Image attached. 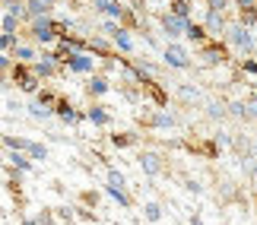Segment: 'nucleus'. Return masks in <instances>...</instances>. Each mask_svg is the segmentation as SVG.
Wrapping results in <instances>:
<instances>
[{
  "label": "nucleus",
  "instance_id": "obj_1",
  "mask_svg": "<svg viewBox=\"0 0 257 225\" xmlns=\"http://www.w3.org/2000/svg\"><path fill=\"white\" fill-rule=\"evenodd\" d=\"M61 29H67V26H57L48 16H38L35 23H32V38H35V42H42V45H48V42H54V38H57Z\"/></svg>",
  "mask_w": 257,
  "mask_h": 225
},
{
  "label": "nucleus",
  "instance_id": "obj_2",
  "mask_svg": "<svg viewBox=\"0 0 257 225\" xmlns=\"http://www.w3.org/2000/svg\"><path fill=\"white\" fill-rule=\"evenodd\" d=\"M225 35H229V42L235 45V48H241V51H254V38H251V32H248V26H229V32H225Z\"/></svg>",
  "mask_w": 257,
  "mask_h": 225
},
{
  "label": "nucleus",
  "instance_id": "obj_3",
  "mask_svg": "<svg viewBox=\"0 0 257 225\" xmlns=\"http://www.w3.org/2000/svg\"><path fill=\"white\" fill-rule=\"evenodd\" d=\"M13 80L19 83V89H23V92H35L38 89V73L29 70L26 64H16L13 67Z\"/></svg>",
  "mask_w": 257,
  "mask_h": 225
},
{
  "label": "nucleus",
  "instance_id": "obj_4",
  "mask_svg": "<svg viewBox=\"0 0 257 225\" xmlns=\"http://www.w3.org/2000/svg\"><path fill=\"white\" fill-rule=\"evenodd\" d=\"M187 26H191V19H181V16H175V13H165L162 16V29H165V35H169V38L187 35Z\"/></svg>",
  "mask_w": 257,
  "mask_h": 225
},
{
  "label": "nucleus",
  "instance_id": "obj_5",
  "mask_svg": "<svg viewBox=\"0 0 257 225\" xmlns=\"http://www.w3.org/2000/svg\"><path fill=\"white\" fill-rule=\"evenodd\" d=\"M165 64L175 67V70H187L191 67V57H187L184 48H178V45H169L165 48Z\"/></svg>",
  "mask_w": 257,
  "mask_h": 225
},
{
  "label": "nucleus",
  "instance_id": "obj_6",
  "mask_svg": "<svg viewBox=\"0 0 257 225\" xmlns=\"http://www.w3.org/2000/svg\"><path fill=\"white\" fill-rule=\"evenodd\" d=\"M140 168L150 174V178H156V174L162 171V159H159L156 152H143V155H140Z\"/></svg>",
  "mask_w": 257,
  "mask_h": 225
},
{
  "label": "nucleus",
  "instance_id": "obj_7",
  "mask_svg": "<svg viewBox=\"0 0 257 225\" xmlns=\"http://www.w3.org/2000/svg\"><path fill=\"white\" fill-rule=\"evenodd\" d=\"M32 70H35L38 76H54V73H57V54H42V61H38Z\"/></svg>",
  "mask_w": 257,
  "mask_h": 225
},
{
  "label": "nucleus",
  "instance_id": "obj_8",
  "mask_svg": "<svg viewBox=\"0 0 257 225\" xmlns=\"http://www.w3.org/2000/svg\"><path fill=\"white\" fill-rule=\"evenodd\" d=\"M229 114L238 117V121H251V117H257V108H254V105H244V102H232Z\"/></svg>",
  "mask_w": 257,
  "mask_h": 225
},
{
  "label": "nucleus",
  "instance_id": "obj_9",
  "mask_svg": "<svg viewBox=\"0 0 257 225\" xmlns=\"http://www.w3.org/2000/svg\"><path fill=\"white\" fill-rule=\"evenodd\" d=\"M67 67L76 73H89L92 70V57H83V54H73V57H67Z\"/></svg>",
  "mask_w": 257,
  "mask_h": 225
},
{
  "label": "nucleus",
  "instance_id": "obj_10",
  "mask_svg": "<svg viewBox=\"0 0 257 225\" xmlns=\"http://www.w3.org/2000/svg\"><path fill=\"white\" fill-rule=\"evenodd\" d=\"M203 61L206 64H222L225 61V51L219 45H203Z\"/></svg>",
  "mask_w": 257,
  "mask_h": 225
},
{
  "label": "nucleus",
  "instance_id": "obj_11",
  "mask_svg": "<svg viewBox=\"0 0 257 225\" xmlns=\"http://www.w3.org/2000/svg\"><path fill=\"white\" fill-rule=\"evenodd\" d=\"M54 114H57V117H64V121H70V124H80V121H83V114H76V111H73L67 102H57Z\"/></svg>",
  "mask_w": 257,
  "mask_h": 225
},
{
  "label": "nucleus",
  "instance_id": "obj_12",
  "mask_svg": "<svg viewBox=\"0 0 257 225\" xmlns=\"http://www.w3.org/2000/svg\"><path fill=\"white\" fill-rule=\"evenodd\" d=\"M206 32H229L225 29V23H222V13H206Z\"/></svg>",
  "mask_w": 257,
  "mask_h": 225
},
{
  "label": "nucleus",
  "instance_id": "obj_13",
  "mask_svg": "<svg viewBox=\"0 0 257 225\" xmlns=\"http://www.w3.org/2000/svg\"><path fill=\"white\" fill-rule=\"evenodd\" d=\"M4 143H7V149H10V152H19V149H26V152H29V149H32V143H29V140H23V136H10V133L4 136Z\"/></svg>",
  "mask_w": 257,
  "mask_h": 225
},
{
  "label": "nucleus",
  "instance_id": "obj_14",
  "mask_svg": "<svg viewBox=\"0 0 257 225\" xmlns=\"http://www.w3.org/2000/svg\"><path fill=\"white\" fill-rule=\"evenodd\" d=\"M150 124H153V127H159V130H165V127H175V114L159 111V114H153V117H150Z\"/></svg>",
  "mask_w": 257,
  "mask_h": 225
},
{
  "label": "nucleus",
  "instance_id": "obj_15",
  "mask_svg": "<svg viewBox=\"0 0 257 225\" xmlns=\"http://www.w3.org/2000/svg\"><path fill=\"white\" fill-rule=\"evenodd\" d=\"M111 38H114V45L121 48V51H131V48H134V42H131V35H127L124 29H117V32H114Z\"/></svg>",
  "mask_w": 257,
  "mask_h": 225
},
{
  "label": "nucleus",
  "instance_id": "obj_16",
  "mask_svg": "<svg viewBox=\"0 0 257 225\" xmlns=\"http://www.w3.org/2000/svg\"><path fill=\"white\" fill-rule=\"evenodd\" d=\"M187 38H191V42H206V29L203 26H197V23H191V26H187Z\"/></svg>",
  "mask_w": 257,
  "mask_h": 225
},
{
  "label": "nucleus",
  "instance_id": "obj_17",
  "mask_svg": "<svg viewBox=\"0 0 257 225\" xmlns=\"http://www.w3.org/2000/svg\"><path fill=\"white\" fill-rule=\"evenodd\" d=\"M134 143H137L134 133H114L111 136V146H117V149H121V146H134Z\"/></svg>",
  "mask_w": 257,
  "mask_h": 225
},
{
  "label": "nucleus",
  "instance_id": "obj_18",
  "mask_svg": "<svg viewBox=\"0 0 257 225\" xmlns=\"http://www.w3.org/2000/svg\"><path fill=\"white\" fill-rule=\"evenodd\" d=\"M7 159H10V165H16L19 171H29V168H32V165H29V159H26V155H19V152H10Z\"/></svg>",
  "mask_w": 257,
  "mask_h": 225
},
{
  "label": "nucleus",
  "instance_id": "obj_19",
  "mask_svg": "<svg viewBox=\"0 0 257 225\" xmlns=\"http://www.w3.org/2000/svg\"><path fill=\"white\" fill-rule=\"evenodd\" d=\"M89 121H92V124H108V121H111V117H108V111H102V108H89Z\"/></svg>",
  "mask_w": 257,
  "mask_h": 225
},
{
  "label": "nucleus",
  "instance_id": "obj_20",
  "mask_svg": "<svg viewBox=\"0 0 257 225\" xmlns=\"http://www.w3.org/2000/svg\"><path fill=\"white\" fill-rule=\"evenodd\" d=\"M89 92H92V95H102V92H108V83L102 80V76H95V80H89Z\"/></svg>",
  "mask_w": 257,
  "mask_h": 225
},
{
  "label": "nucleus",
  "instance_id": "obj_21",
  "mask_svg": "<svg viewBox=\"0 0 257 225\" xmlns=\"http://www.w3.org/2000/svg\"><path fill=\"white\" fill-rule=\"evenodd\" d=\"M172 13L181 16V19H187V16H191V7H187L184 0H172Z\"/></svg>",
  "mask_w": 257,
  "mask_h": 225
},
{
  "label": "nucleus",
  "instance_id": "obj_22",
  "mask_svg": "<svg viewBox=\"0 0 257 225\" xmlns=\"http://www.w3.org/2000/svg\"><path fill=\"white\" fill-rule=\"evenodd\" d=\"M108 193H111V197H114L117 203H121V206H124V209H127V206H131V203H134V200H131V197H127V193H124L121 187H108Z\"/></svg>",
  "mask_w": 257,
  "mask_h": 225
},
{
  "label": "nucleus",
  "instance_id": "obj_23",
  "mask_svg": "<svg viewBox=\"0 0 257 225\" xmlns=\"http://www.w3.org/2000/svg\"><path fill=\"white\" fill-rule=\"evenodd\" d=\"M29 114H32V117H51L54 111H51V108H45L42 102H35V105H29Z\"/></svg>",
  "mask_w": 257,
  "mask_h": 225
},
{
  "label": "nucleus",
  "instance_id": "obj_24",
  "mask_svg": "<svg viewBox=\"0 0 257 225\" xmlns=\"http://www.w3.org/2000/svg\"><path fill=\"white\" fill-rule=\"evenodd\" d=\"M146 219H150V222L162 219V206H159V203H146Z\"/></svg>",
  "mask_w": 257,
  "mask_h": 225
},
{
  "label": "nucleus",
  "instance_id": "obj_25",
  "mask_svg": "<svg viewBox=\"0 0 257 225\" xmlns=\"http://www.w3.org/2000/svg\"><path fill=\"white\" fill-rule=\"evenodd\" d=\"M4 35H16V16L13 13L4 16Z\"/></svg>",
  "mask_w": 257,
  "mask_h": 225
},
{
  "label": "nucleus",
  "instance_id": "obj_26",
  "mask_svg": "<svg viewBox=\"0 0 257 225\" xmlns=\"http://www.w3.org/2000/svg\"><path fill=\"white\" fill-rule=\"evenodd\" d=\"M108 187H121L124 190V174L121 171H108Z\"/></svg>",
  "mask_w": 257,
  "mask_h": 225
},
{
  "label": "nucleus",
  "instance_id": "obj_27",
  "mask_svg": "<svg viewBox=\"0 0 257 225\" xmlns=\"http://www.w3.org/2000/svg\"><path fill=\"white\" fill-rule=\"evenodd\" d=\"M111 7H114V0H92L95 13H111Z\"/></svg>",
  "mask_w": 257,
  "mask_h": 225
},
{
  "label": "nucleus",
  "instance_id": "obj_28",
  "mask_svg": "<svg viewBox=\"0 0 257 225\" xmlns=\"http://www.w3.org/2000/svg\"><path fill=\"white\" fill-rule=\"evenodd\" d=\"M29 155H32V159H42V162H45V159H48V149H45L42 143H32V149H29Z\"/></svg>",
  "mask_w": 257,
  "mask_h": 225
},
{
  "label": "nucleus",
  "instance_id": "obj_29",
  "mask_svg": "<svg viewBox=\"0 0 257 225\" xmlns=\"http://www.w3.org/2000/svg\"><path fill=\"white\" fill-rule=\"evenodd\" d=\"M244 159H248V162H244V171L257 181V155H244Z\"/></svg>",
  "mask_w": 257,
  "mask_h": 225
},
{
  "label": "nucleus",
  "instance_id": "obj_30",
  "mask_svg": "<svg viewBox=\"0 0 257 225\" xmlns=\"http://www.w3.org/2000/svg\"><path fill=\"white\" fill-rule=\"evenodd\" d=\"M181 99H184V102H197V99H200V92L191 89V86H181Z\"/></svg>",
  "mask_w": 257,
  "mask_h": 225
},
{
  "label": "nucleus",
  "instance_id": "obj_31",
  "mask_svg": "<svg viewBox=\"0 0 257 225\" xmlns=\"http://www.w3.org/2000/svg\"><path fill=\"white\" fill-rule=\"evenodd\" d=\"M206 4H210L206 13H222V10H225V0H206Z\"/></svg>",
  "mask_w": 257,
  "mask_h": 225
},
{
  "label": "nucleus",
  "instance_id": "obj_32",
  "mask_svg": "<svg viewBox=\"0 0 257 225\" xmlns=\"http://www.w3.org/2000/svg\"><path fill=\"white\" fill-rule=\"evenodd\" d=\"M206 114H210L213 121H216V117H225V114H229V111H225L222 105H216V102H213V105H210V111H206Z\"/></svg>",
  "mask_w": 257,
  "mask_h": 225
},
{
  "label": "nucleus",
  "instance_id": "obj_33",
  "mask_svg": "<svg viewBox=\"0 0 257 225\" xmlns=\"http://www.w3.org/2000/svg\"><path fill=\"white\" fill-rule=\"evenodd\" d=\"M0 45H4V51H13V48H19V45H16V35H4V38H0Z\"/></svg>",
  "mask_w": 257,
  "mask_h": 225
},
{
  "label": "nucleus",
  "instance_id": "obj_34",
  "mask_svg": "<svg viewBox=\"0 0 257 225\" xmlns=\"http://www.w3.org/2000/svg\"><path fill=\"white\" fill-rule=\"evenodd\" d=\"M238 10L241 13H251V10H257V0H238Z\"/></svg>",
  "mask_w": 257,
  "mask_h": 225
},
{
  "label": "nucleus",
  "instance_id": "obj_35",
  "mask_svg": "<svg viewBox=\"0 0 257 225\" xmlns=\"http://www.w3.org/2000/svg\"><path fill=\"white\" fill-rule=\"evenodd\" d=\"M257 23V10H251V13H241V26H254Z\"/></svg>",
  "mask_w": 257,
  "mask_h": 225
},
{
  "label": "nucleus",
  "instance_id": "obj_36",
  "mask_svg": "<svg viewBox=\"0 0 257 225\" xmlns=\"http://www.w3.org/2000/svg\"><path fill=\"white\" fill-rule=\"evenodd\" d=\"M86 45H89V48H92V51H98V54H102V51H105V48H108V45L102 42V38H92V42H86Z\"/></svg>",
  "mask_w": 257,
  "mask_h": 225
},
{
  "label": "nucleus",
  "instance_id": "obj_37",
  "mask_svg": "<svg viewBox=\"0 0 257 225\" xmlns=\"http://www.w3.org/2000/svg\"><path fill=\"white\" fill-rule=\"evenodd\" d=\"M16 57H19V64H26L29 57H35L32 51H29V48H16Z\"/></svg>",
  "mask_w": 257,
  "mask_h": 225
},
{
  "label": "nucleus",
  "instance_id": "obj_38",
  "mask_svg": "<svg viewBox=\"0 0 257 225\" xmlns=\"http://www.w3.org/2000/svg\"><path fill=\"white\" fill-rule=\"evenodd\" d=\"M184 187L191 190V193H200V190H203V187H200V184H197V181H184Z\"/></svg>",
  "mask_w": 257,
  "mask_h": 225
},
{
  "label": "nucleus",
  "instance_id": "obj_39",
  "mask_svg": "<svg viewBox=\"0 0 257 225\" xmlns=\"http://www.w3.org/2000/svg\"><path fill=\"white\" fill-rule=\"evenodd\" d=\"M216 143H222V146H229V143H232V136H229V133H216Z\"/></svg>",
  "mask_w": 257,
  "mask_h": 225
},
{
  "label": "nucleus",
  "instance_id": "obj_40",
  "mask_svg": "<svg viewBox=\"0 0 257 225\" xmlns=\"http://www.w3.org/2000/svg\"><path fill=\"white\" fill-rule=\"evenodd\" d=\"M244 70H248V73H254V76H257V61H248V64H244Z\"/></svg>",
  "mask_w": 257,
  "mask_h": 225
},
{
  "label": "nucleus",
  "instance_id": "obj_41",
  "mask_svg": "<svg viewBox=\"0 0 257 225\" xmlns=\"http://www.w3.org/2000/svg\"><path fill=\"white\" fill-rule=\"evenodd\" d=\"M16 4H19V0H4V7H7V13H10V10H13Z\"/></svg>",
  "mask_w": 257,
  "mask_h": 225
},
{
  "label": "nucleus",
  "instance_id": "obj_42",
  "mask_svg": "<svg viewBox=\"0 0 257 225\" xmlns=\"http://www.w3.org/2000/svg\"><path fill=\"white\" fill-rule=\"evenodd\" d=\"M191 225H203V219L200 216H191Z\"/></svg>",
  "mask_w": 257,
  "mask_h": 225
},
{
  "label": "nucleus",
  "instance_id": "obj_43",
  "mask_svg": "<svg viewBox=\"0 0 257 225\" xmlns=\"http://www.w3.org/2000/svg\"><path fill=\"white\" fill-rule=\"evenodd\" d=\"M23 225H35V222H32V219H26V222H23Z\"/></svg>",
  "mask_w": 257,
  "mask_h": 225
}]
</instances>
